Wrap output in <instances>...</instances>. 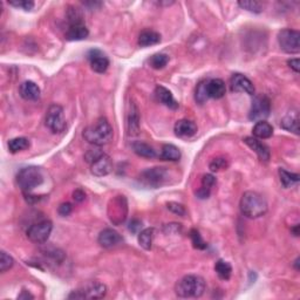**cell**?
Segmentation results:
<instances>
[{
	"instance_id": "obj_32",
	"label": "cell",
	"mask_w": 300,
	"mask_h": 300,
	"mask_svg": "<svg viewBox=\"0 0 300 300\" xmlns=\"http://www.w3.org/2000/svg\"><path fill=\"white\" fill-rule=\"evenodd\" d=\"M168 62H169V57L167 54H162V53L153 55L149 60L150 66H152L154 69L165 68L166 66L168 65Z\"/></svg>"
},
{
	"instance_id": "obj_12",
	"label": "cell",
	"mask_w": 300,
	"mask_h": 300,
	"mask_svg": "<svg viewBox=\"0 0 300 300\" xmlns=\"http://www.w3.org/2000/svg\"><path fill=\"white\" fill-rule=\"evenodd\" d=\"M127 214L128 204L124 196H116L110 201L109 205H108V215H109L111 223L116 225L121 224L127 218Z\"/></svg>"
},
{
	"instance_id": "obj_26",
	"label": "cell",
	"mask_w": 300,
	"mask_h": 300,
	"mask_svg": "<svg viewBox=\"0 0 300 300\" xmlns=\"http://www.w3.org/2000/svg\"><path fill=\"white\" fill-rule=\"evenodd\" d=\"M252 134H253V137L256 138L266 139V138H270L271 136L273 135V128H272V125L268 123V122L259 121L254 124V127L252 129Z\"/></svg>"
},
{
	"instance_id": "obj_9",
	"label": "cell",
	"mask_w": 300,
	"mask_h": 300,
	"mask_svg": "<svg viewBox=\"0 0 300 300\" xmlns=\"http://www.w3.org/2000/svg\"><path fill=\"white\" fill-rule=\"evenodd\" d=\"M271 102L266 95H257L251 104L249 118L251 121H265V118L270 116Z\"/></svg>"
},
{
	"instance_id": "obj_34",
	"label": "cell",
	"mask_w": 300,
	"mask_h": 300,
	"mask_svg": "<svg viewBox=\"0 0 300 300\" xmlns=\"http://www.w3.org/2000/svg\"><path fill=\"white\" fill-rule=\"evenodd\" d=\"M207 81H202L197 85L196 92H195V99L198 103H204L209 99L207 92Z\"/></svg>"
},
{
	"instance_id": "obj_46",
	"label": "cell",
	"mask_w": 300,
	"mask_h": 300,
	"mask_svg": "<svg viewBox=\"0 0 300 300\" xmlns=\"http://www.w3.org/2000/svg\"><path fill=\"white\" fill-rule=\"evenodd\" d=\"M29 298H30V299H33L34 296H33L32 294H31L30 292H26V291H23L22 294H20V295L18 296V299H29Z\"/></svg>"
},
{
	"instance_id": "obj_47",
	"label": "cell",
	"mask_w": 300,
	"mask_h": 300,
	"mask_svg": "<svg viewBox=\"0 0 300 300\" xmlns=\"http://www.w3.org/2000/svg\"><path fill=\"white\" fill-rule=\"evenodd\" d=\"M291 231L293 232V235H294L295 237H298L299 236V225H295L294 228H292Z\"/></svg>"
},
{
	"instance_id": "obj_30",
	"label": "cell",
	"mask_w": 300,
	"mask_h": 300,
	"mask_svg": "<svg viewBox=\"0 0 300 300\" xmlns=\"http://www.w3.org/2000/svg\"><path fill=\"white\" fill-rule=\"evenodd\" d=\"M215 271L222 280H229L232 274V266L228 261L219 259L215 265Z\"/></svg>"
},
{
	"instance_id": "obj_38",
	"label": "cell",
	"mask_w": 300,
	"mask_h": 300,
	"mask_svg": "<svg viewBox=\"0 0 300 300\" xmlns=\"http://www.w3.org/2000/svg\"><path fill=\"white\" fill-rule=\"evenodd\" d=\"M9 4L17 9H22L24 11H31L34 8V3L31 0H15V2H9Z\"/></svg>"
},
{
	"instance_id": "obj_15",
	"label": "cell",
	"mask_w": 300,
	"mask_h": 300,
	"mask_svg": "<svg viewBox=\"0 0 300 300\" xmlns=\"http://www.w3.org/2000/svg\"><path fill=\"white\" fill-rule=\"evenodd\" d=\"M99 244L104 249H111V247L118 246L123 242V238L117 231L113 229H104L99 235Z\"/></svg>"
},
{
	"instance_id": "obj_28",
	"label": "cell",
	"mask_w": 300,
	"mask_h": 300,
	"mask_svg": "<svg viewBox=\"0 0 300 300\" xmlns=\"http://www.w3.org/2000/svg\"><path fill=\"white\" fill-rule=\"evenodd\" d=\"M155 237V229L146 228L138 233V244L144 250H152L153 240Z\"/></svg>"
},
{
	"instance_id": "obj_8",
	"label": "cell",
	"mask_w": 300,
	"mask_h": 300,
	"mask_svg": "<svg viewBox=\"0 0 300 300\" xmlns=\"http://www.w3.org/2000/svg\"><path fill=\"white\" fill-rule=\"evenodd\" d=\"M139 181L146 187L160 188L169 181V172L166 168H150L144 170Z\"/></svg>"
},
{
	"instance_id": "obj_4",
	"label": "cell",
	"mask_w": 300,
	"mask_h": 300,
	"mask_svg": "<svg viewBox=\"0 0 300 300\" xmlns=\"http://www.w3.org/2000/svg\"><path fill=\"white\" fill-rule=\"evenodd\" d=\"M85 160L90 165V172L94 176H107L113 170L111 159L99 148L88 150L85 155Z\"/></svg>"
},
{
	"instance_id": "obj_35",
	"label": "cell",
	"mask_w": 300,
	"mask_h": 300,
	"mask_svg": "<svg viewBox=\"0 0 300 300\" xmlns=\"http://www.w3.org/2000/svg\"><path fill=\"white\" fill-rule=\"evenodd\" d=\"M238 5L243 10H246L249 12L253 13H260L263 11V5L259 2H252V0H247V2H239Z\"/></svg>"
},
{
	"instance_id": "obj_23",
	"label": "cell",
	"mask_w": 300,
	"mask_h": 300,
	"mask_svg": "<svg viewBox=\"0 0 300 300\" xmlns=\"http://www.w3.org/2000/svg\"><path fill=\"white\" fill-rule=\"evenodd\" d=\"M280 125L285 130L294 132L295 135L299 134V116L296 110L289 111L288 114H286L284 117L281 118Z\"/></svg>"
},
{
	"instance_id": "obj_20",
	"label": "cell",
	"mask_w": 300,
	"mask_h": 300,
	"mask_svg": "<svg viewBox=\"0 0 300 300\" xmlns=\"http://www.w3.org/2000/svg\"><path fill=\"white\" fill-rule=\"evenodd\" d=\"M155 95L158 97V100L161 102L162 104H165L166 107L170 108V109L175 110L179 108V102L175 100L173 93L170 92L168 88L163 86H158L155 89Z\"/></svg>"
},
{
	"instance_id": "obj_27",
	"label": "cell",
	"mask_w": 300,
	"mask_h": 300,
	"mask_svg": "<svg viewBox=\"0 0 300 300\" xmlns=\"http://www.w3.org/2000/svg\"><path fill=\"white\" fill-rule=\"evenodd\" d=\"M160 159L163 160V161H170V162L179 161L181 159V150L174 144L162 145Z\"/></svg>"
},
{
	"instance_id": "obj_31",
	"label": "cell",
	"mask_w": 300,
	"mask_h": 300,
	"mask_svg": "<svg viewBox=\"0 0 300 300\" xmlns=\"http://www.w3.org/2000/svg\"><path fill=\"white\" fill-rule=\"evenodd\" d=\"M30 148V141L26 137H16L9 141V150L12 154L23 152Z\"/></svg>"
},
{
	"instance_id": "obj_33",
	"label": "cell",
	"mask_w": 300,
	"mask_h": 300,
	"mask_svg": "<svg viewBox=\"0 0 300 300\" xmlns=\"http://www.w3.org/2000/svg\"><path fill=\"white\" fill-rule=\"evenodd\" d=\"M190 239H191V243H193V245L195 249L197 250H204L207 249V243L204 242L203 238H202V235L200 233V231L196 229H193L190 231Z\"/></svg>"
},
{
	"instance_id": "obj_44",
	"label": "cell",
	"mask_w": 300,
	"mask_h": 300,
	"mask_svg": "<svg viewBox=\"0 0 300 300\" xmlns=\"http://www.w3.org/2000/svg\"><path fill=\"white\" fill-rule=\"evenodd\" d=\"M73 198H74L75 202H79V203H81V202L85 201V198H86L85 191L81 190V189H76L74 193H73Z\"/></svg>"
},
{
	"instance_id": "obj_3",
	"label": "cell",
	"mask_w": 300,
	"mask_h": 300,
	"mask_svg": "<svg viewBox=\"0 0 300 300\" xmlns=\"http://www.w3.org/2000/svg\"><path fill=\"white\" fill-rule=\"evenodd\" d=\"M205 280L201 275L188 274L177 281L175 292L180 298H200L205 291Z\"/></svg>"
},
{
	"instance_id": "obj_18",
	"label": "cell",
	"mask_w": 300,
	"mask_h": 300,
	"mask_svg": "<svg viewBox=\"0 0 300 300\" xmlns=\"http://www.w3.org/2000/svg\"><path fill=\"white\" fill-rule=\"evenodd\" d=\"M175 134L179 137L190 138L197 134V125L190 120H180L175 124Z\"/></svg>"
},
{
	"instance_id": "obj_22",
	"label": "cell",
	"mask_w": 300,
	"mask_h": 300,
	"mask_svg": "<svg viewBox=\"0 0 300 300\" xmlns=\"http://www.w3.org/2000/svg\"><path fill=\"white\" fill-rule=\"evenodd\" d=\"M207 92L208 96L211 99H222L226 93L225 82L221 79H212L207 83Z\"/></svg>"
},
{
	"instance_id": "obj_24",
	"label": "cell",
	"mask_w": 300,
	"mask_h": 300,
	"mask_svg": "<svg viewBox=\"0 0 300 300\" xmlns=\"http://www.w3.org/2000/svg\"><path fill=\"white\" fill-rule=\"evenodd\" d=\"M161 41V34L153 30L142 31L138 36V45L141 47H148L159 44Z\"/></svg>"
},
{
	"instance_id": "obj_1",
	"label": "cell",
	"mask_w": 300,
	"mask_h": 300,
	"mask_svg": "<svg viewBox=\"0 0 300 300\" xmlns=\"http://www.w3.org/2000/svg\"><path fill=\"white\" fill-rule=\"evenodd\" d=\"M83 138L90 144L101 146L107 144L113 138V128L106 117L97 118L96 122L83 130Z\"/></svg>"
},
{
	"instance_id": "obj_39",
	"label": "cell",
	"mask_w": 300,
	"mask_h": 300,
	"mask_svg": "<svg viewBox=\"0 0 300 300\" xmlns=\"http://www.w3.org/2000/svg\"><path fill=\"white\" fill-rule=\"evenodd\" d=\"M229 163L226 161V159H223V158H218V159H215L214 161L210 163V169L211 172H219V170L222 169H226L228 168Z\"/></svg>"
},
{
	"instance_id": "obj_16",
	"label": "cell",
	"mask_w": 300,
	"mask_h": 300,
	"mask_svg": "<svg viewBox=\"0 0 300 300\" xmlns=\"http://www.w3.org/2000/svg\"><path fill=\"white\" fill-rule=\"evenodd\" d=\"M244 143L249 146L250 149H252L254 153L258 155V158H259L261 161L264 162H268V160L271 158V153H270V148L263 143L261 141H259V138H256V137H245L243 139Z\"/></svg>"
},
{
	"instance_id": "obj_11",
	"label": "cell",
	"mask_w": 300,
	"mask_h": 300,
	"mask_svg": "<svg viewBox=\"0 0 300 300\" xmlns=\"http://www.w3.org/2000/svg\"><path fill=\"white\" fill-rule=\"evenodd\" d=\"M107 294V286L102 282H92L86 287L73 291L69 299H101Z\"/></svg>"
},
{
	"instance_id": "obj_43",
	"label": "cell",
	"mask_w": 300,
	"mask_h": 300,
	"mask_svg": "<svg viewBox=\"0 0 300 300\" xmlns=\"http://www.w3.org/2000/svg\"><path fill=\"white\" fill-rule=\"evenodd\" d=\"M141 226H142V223L141 221H138V219H132V221L129 223V230L134 233L139 231V230H141Z\"/></svg>"
},
{
	"instance_id": "obj_19",
	"label": "cell",
	"mask_w": 300,
	"mask_h": 300,
	"mask_svg": "<svg viewBox=\"0 0 300 300\" xmlns=\"http://www.w3.org/2000/svg\"><path fill=\"white\" fill-rule=\"evenodd\" d=\"M139 111L135 103H130L127 116V130L130 136H136L139 132Z\"/></svg>"
},
{
	"instance_id": "obj_17",
	"label": "cell",
	"mask_w": 300,
	"mask_h": 300,
	"mask_svg": "<svg viewBox=\"0 0 300 300\" xmlns=\"http://www.w3.org/2000/svg\"><path fill=\"white\" fill-rule=\"evenodd\" d=\"M19 94L26 101H37L40 99L41 90L36 82L25 81L19 87Z\"/></svg>"
},
{
	"instance_id": "obj_41",
	"label": "cell",
	"mask_w": 300,
	"mask_h": 300,
	"mask_svg": "<svg viewBox=\"0 0 300 300\" xmlns=\"http://www.w3.org/2000/svg\"><path fill=\"white\" fill-rule=\"evenodd\" d=\"M216 183V179L210 174H208V175H204L203 179H202V187L204 188H208V189H212V187L215 186Z\"/></svg>"
},
{
	"instance_id": "obj_10",
	"label": "cell",
	"mask_w": 300,
	"mask_h": 300,
	"mask_svg": "<svg viewBox=\"0 0 300 300\" xmlns=\"http://www.w3.org/2000/svg\"><path fill=\"white\" fill-rule=\"evenodd\" d=\"M52 230H53V224L48 219L45 221L38 222L36 224L31 225L29 230H27V237L31 242L37 244H43L47 242V239L50 238Z\"/></svg>"
},
{
	"instance_id": "obj_7",
	"label": "cell",
	"mask_w": 300,
	"mask_h": 300,
	"mask_svg": "<svg viewBox=\"0 0 300 300\" xmlns=\"http://www.w3.org/2000/svg\"><path fill=\"white\" fill-rule=\"evenodd\" d=\"M45 123H46V127L54 134L64 131L66 128L64 108L59 106V104H51L50 108L47 109Z\"/></svg>"
},
{
	"instance_id": "obj_14",
	"label": "cell",
	"mask_w": 300,
	"mask_h": 300,
	"mask_svg": "<svg viewBox=\"0 0 300 300\" xmlns=\"http://www.w3.org/2000/svg\"><path fill=\"white\" fill-rule=\"evenodd\" d=\"M231 90L236 93H245L249 95H253L254 94V86L251 82L250 79H247L245 75L233 74L231 78Z\"/></svg>"
},
{
	"instance_id": "obj_21",
	"label": "cell",
	"mask_w": 300,
	"mask_h": 300,
	"mask_svg": "<svg viewBox=\"0 0 300 300\" xmlns=\"http://www.w3.org/2000/svg\"><path fill=\"white\" fill-rule=\"evenodd\" d=\"M89 36V31L85 24H75V25H69L67 32L65 34V38L68 41H80L86 39Z\"/></svg>"
},
{
	"instance_id": "obj_13",
	"label": "cell",
	"mask_w": 300,
	"mask_h": 300,
	"mask_svg": "<svg viewBox=\"0 0 300 300\" xmlns=\"http://www.w3.org/2000/svg\"><path fill=\"white\" fill-rule=\"evenodd\" d=\"M87 57H88L90 67H92L94 72L99 73V74H103V73L107 72L108 67H109V60H108V58L102 52L97 50H92L89 51Z\"/></svg>"
},
{
	"instance_id": "obj_36",
	"label": "cell",
	"mask_w": 300,
	"mask_h": 300,
	"mask_svg": "<svg viewBox=\"0 0 300 300\" xmlns=\"http://www.w3.org/2000/svg\"><path fill=\"white\" fill-rule=\"evenodd\" d=\"M67 18H68L69 25H75V24H83L81 12L79 11V9L73 8V6H71V8H68Z\"/></svg>"
},
{
	"instance_id": "obj_40",
	"label": "cell",
	"mask_w": 300,
	"mask_h": 300,
	"mask_svg": "<svg viewBox=\"0 0 300 300\" xmlns=\"http://www.w3.org/2000/svg\"><path fill=\"white\" fill-rule=\"evenodd\" d=\"M167 208H168L169 211H172L173 214H175L177 216H186L187 211H186V208L183 207L182 204H179L176 203V202H169L168 204H167Z\"/></svg>"
},
{
	"instance_id": "obj_6",
	"label": "cell",
	"mask_w": 300,
	"mask_h": 300,
	"mask_svg": "<svg viewBox=\"0 0 300 300\" xmlns=\"http://www.w3.org/2000/svg\"><path fill=\"white\" fill-rule=\"evenodd\" d=\"M279 46L285 53L296 54L300 52V33L296 30L285 29L278 33Z\"/></svg>"
},
{
	"instance_id": "obj_5",
	"label": "cell",
	"mask_w": 300,
	"mask_h": 300,
	"mask_svg": "<svg viewBox=\"0 0 300 300\" xmlns=\"http://www.w3.org/2000/svg\"><path fill=\"white\" fill-rule=\"evenodd\" d=\"M17 183L24 194H30L31 191L44 183V174L41 169L37 167H26L20 170L17 175Z\"/></svg>"
},
{
	"instance_id": "obj_37",
	"label": "cell",
	"mask_w": 300,
	"mask_h": 300,
	"mask_svg": "<svg viewBox=\"0 0 300 300\" xmlns=\"http://www.w3.org/2000/svg\"><path fill=\"white\" fill-rule=\"evenodd\" d=\"M13 264H15L13 258L5 251H2V253H0V271L6 272L13 266Z\"/></svg>"
},
{
	"instance_id": "obj_2",
	"label": "cell",
	"mask_w": 300,
	"mask_h": 300,
	"mask_svg": "<svg viewBox=\"0 0 300 300\" xmlns=\"http://www.w3.org/2000/svg\"><path fill=\"white\" fill-rule=\"evenodd\" d=\"M239 208L247 218H259L267 212V202L256 191H246L240 198Z\"/></svg>"
},
{
	"instance_id": "obj_42",
	"label": "cell",
	"mask_w": 300,
	"mask_h": 300,
	"mask_svg": "<svg viewBox=\"0 0 300 300\" xmlns=\"http://www.w3.org/2000/svg\"><path fill=\"white\" fill-rule=\"evenodd\" d=\"M72 210H73V207L71 203H62L60 207L58 209V212L59 215L62 216V217H66V216H69L72 214Z\"/></svg>"
},
{
	"instance_id": "obj_29",
	"label": "cell",
	"mask_w": 300,
	"mask_h": 300,
	"mask_svg": "<svg viewBox=\"0 0 300 300\" xmlns=\"http://www.w3.org/2000/svg\"><path fill=\"white\" fill-rule=\"evenodd\" d=\"M279 179H280V182L282 184V187L286 188H291L299 182V179L300 176L298 174H294V173H289L287 170L285 169H279Z\"/></svg>"
},
{
	"instance_id": "obj_25",
	"label": "cell",
	"mask_w": 300,
	"mask_h": 300,
	"mask_svg": "<svg viewBox=\"0 0 300 300\" xmlns=\"http://www.w3.org/2000/svg\"><path fill=\"white\" fill-rule=\"evenodd\" d=\"M131 148L134 153L139 158L144 159H154L156 158V150L148 143L142 141H136L131 144Z\"/></svg>"
},
{
	"instance_id": "obj_45",
	"label": "cell",
	"mask_w": 300,
	"mask_h": 300,
	"mask_svg": "<svg viewBox=\"0 0 300 300\" xmlns=\"http://www.w3.org/2000/svg\"><path fill=\"white\" fill-rule=\"evenodd\" d=\"M287 65L289 66V68L293 69V71H294L295 73H299V71H300V61H299L298 58L291 59V60H288Z\"/></svg>"
}]
</instances>
